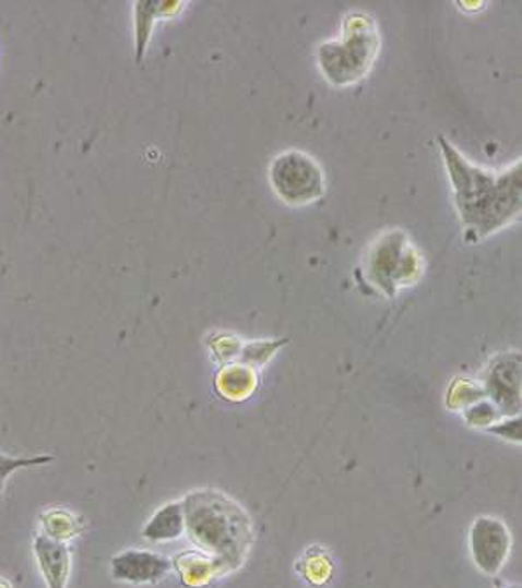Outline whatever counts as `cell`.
Returning <instances> with one entry per match:
<instances>
[{"mask_svg":"<svg viewBox=\"0 0 522 588\" xmlns=\"http://www.w3.org/2000/svg\"><path fill=\"white\" fill-rule=\"evenodd\" d=\"M439 142L453 181L454 202L468 233L484 239L521 216V163L509 171H486L463 159L442 137Z\"/></svg>","mask_w":522,"mask_h":588,"instance_id":"cell-1","label":"cell"},{"mask_svg":"<svg viewBox=\"0 0 522 588\" xmlns=\"http://www.w3.org/2000/svg\"><path fill=\"white\" fill-rule=\"evenodd\" d=\"M181 505L185 532L193 545L218 561L223 569L240 566L253 540L246 512L234 500L213 490L192 491Z\"/></svg>","mask_w":522,"mask_h":588,"instance_id":"cell-2","label":"cell"},{"mask_svg":"<svg viewBox=\"0 0 522 588\" xmlns=\"http://www.w3.org/2000/svg\"><path fill=\"white\" fill-rule=\"evenodd\" d=\"M380 51L378 26L365 13H352L343 22L342 37L322 44L319 65L336 87H347L365 79Z\"/></svg>","mask_w":522,"mask_h":588,"instance_id":"cell-3","label":"cell"},{"mask_svg":"<svg viewBox=\"0 0 522 588\" xmlns=\"http://www.w3.org/2000/svg\"><path fill=\"white\" fill-rule=\"evenodd\" d=\"M270 185L281 201L289 206H307L325 192V177L312 155L301 151L278 154L269 169Z\"/></svg>","mask_w":522,"mask_h":588,"instance_id":"cell-4","label":"cell"},{"mask_svg":"<svg viewBox=\"0 0 522 588\" xmlns=\"http://www.w3.org/2000/svg\"><path fill=\"white\" fill-rule=\"evenodd\" d=\"M416 268H418V259L415 253L410 251L406 239L403 236L398 237L394 232L378 241L369 260L372 279L377 280V284L385 288L390 295L395 291V284L410 279Z\"/></svg>","mask_w":522,"mask_h":588,"instance_id":"cell-5","label":"cell"},{"mask_svg":"<svg viewBox=\"0 0 522 588\" xmlns=\"http://www.w3.org/2000/svg\"><path fill=\"white\" fill-rule=\"evenodd\" d=\"M471 552L475 566L486 575H497L510 552V532L495 517H479L472 524Z\"/></svg>","mask_w":522,"mask_h":588,"instance_id":"cell-6","label":"cell"},{"mask_svg":"<svg viewBox=\"0 0 522 588\" xmlns=\"http://www.w3.org/2000/svg\"><path fill=\"white\" fill-rule=\"evenodd\" d=\"M173 563L151 550H124L111 559V578L124 584H157L171 572Z\"/></svg>","mask_w":522,"mask_h":588,"instance_id":"cell-7","label":"cell"},{"mask_svg":"<svg viewBox=\"0 0 522 588\" xmlns=\"http://www.w3.org/2000/svg\"><path fill=\"white\" fill-rule=\"evenodd\" d=\"M34 554L48 588H67L72 566L69 545L39 535L34 540Z\"/></svg>","mask_w":522,"mask_h":588,"instance_id":"cell-8","label":"cell"},{"mask_svg":"<svg viewBox=\"0 0 522 588\" xmlns=\"http://www.w3.org/2000/svg\"><path fill=\"white\" fill-rule=\"evenodd\" d=\"M489 395L506 411L515 412L521 408V361L514 356L493 365L488 376Z\"/></svg>","mask_w":522,"mask_h":588,"instance_id":"cell-9","label":"cell"},{"mask_svg":"<svg viewBox=\"0 0 522 588\" xmlns=\"http://www.w3.org/2000/svg\"><path fill=\"white\" fill-rule=\"evenodd\" d=\"M183 2H137L134 5V37H137V61L143 60L146 44L151 40L155 20L171 17L180 13Z\"/></svg>","mask_w":522,"mask_h":588,"instance_id":"cell-10","label":"cell"},{"mask_svg":"<svg viewBox=\"0 0 522 588\" xmlns=\"http://www.w3.org/2000/svg\"><path fill=\"white\" fill-rule=\"evenodd\" d=\"M185 535V512L181 502L166 503L143 528V538L154 543L175 541Z\"/></svg>","mask_w":522,"mask_h":588,"instance_id":"cell-11","label":"cell"},{"mask_svg":"<svg viewBox=\"0 0 522 588\" xmlns=\"http://www.w3.org/2000/svg\"><path fill=\"white\" fill-rule=\"evenodd\" d=\"M175 567L183 578L185 584L199 587L207 584L216 573L222 572L223 566L210 555L202 552H183L175 559Z\"/></svg>","mask_w":522,"mask_h":588,"instance_id":"cell-12","label":"cell"},{"mask_svg":"<svg viewBox=\"0 0 522 588\" xmlns=\"http://www.w3.org/2000/svg\"><path fill=\"white\" fill-rule=\"evenodd\" d=\"M40 524H43L46 537L63 541V543L79 537L86 529L84 519L67 508H51V511L44 512L40 514Z\"/></svg>","mask_w":522,"mask_h":588,"instance_id":"cell-13","label":"cell"},{"mask_svg":"<svg viewBox=\"0 0 522 588\" xmlns=\"http://www.w3.org/2000/svg\"><path fill=\"white\" fill-rule=\"evenodd\" d=\"M52 456H9L0 453V496L4 491L5 482L9 477L13 476L17 470L23 468L40 467V465L51 464Z\"/></svg>","mask_w":522,"mask_h":588,"instance_id":"cell-14","label":"cell"},{"mask_svg":"<svg viewBox=\"0 0 522 588\" xmlns=\"http://www.w3.org/2000/svg\"><path fill=\"white\" fill-rule=\"evenodd\" d=\"M218 388L228 397H239V395L245 394V391L251 388V376H249L248 371L240 370L236 365L227 368L220 373Z\"/></svg>","mask_w":522,"mask_h":588,"instance_id":"cell-15","label":"cell"},{"mask_svg":"<svg viewBox=\"0 0 522 588\" xmlns=\"http://www.w3.org/2000/svg\"><path fill=\"white\" fill-rule=\"evenodd\" d=\"M0 588H13V587L9 585L8 580H2V578H0Z\"/></svg>","mask_w":522,"mask_h":588,"instance_id":"cell-16","label":"cell"}]
</instances>
